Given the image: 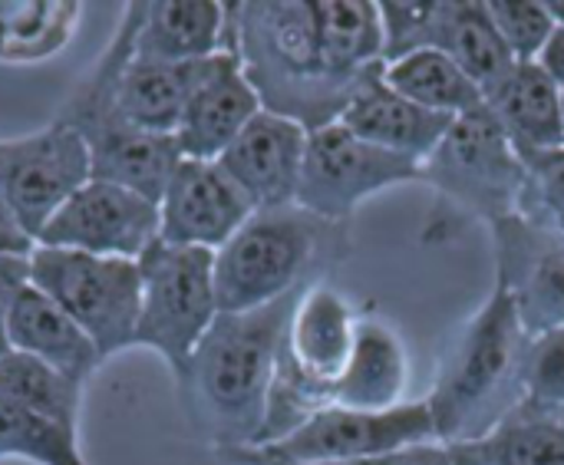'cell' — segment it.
Here are the masks:
<instances>
[{
	"instance_id": "cell-2",
	"label": "cell",
	"mask_w": 564,
	"mask_h": 465,
	"mask_svg": "<svg viewBox=\"0 0 564 465\" xmlns=\"http://www.w3.org/2000/svg\"><path fill=\"white\" fill-rule=\"evenodd\" d=\"M304 291L258 311L218 314L188 364L175 374L192 430L218 456L261 446L281 344Z\"/></svg>"
},
{
	"instance_id": "cell-23",
	"label": "cell",
	"mask_w": 564,
	"mask_h": 465,
	"mask_svg": "<svg viewBox=\"0 0 564 465\" xmlns=\"http://www.w3.org/2000/svg\"><path fill=\"white\" fill-rule=\"evenodd\" d=\"M215 60V56H212ZM212 60L202 63H155V60H139L129 53L116 76V102L129 122H135L145 132L159 136H175L178 119L205 79Z\"/></svg>"
},
{
	"instance_id": "cell-26",
	"label": "cell",
	"mask_w": 564,
	"mask_h": 465,
	"mask_svg": "<svg viewBox=\"0 0 564 465\" xmlns=\"http://www.w3.org/2000/svg\"><path fill=\"white\" fill-rule=\"evenodd\" d=\"M83 17L69 0H0V63L30 66L53 60Z\"/></svg>"
},
{
	"instance_id": "cell-16",
	"label": "cell",
	"mask_w": 564,
	"mask_h": 465,
	"mask_svg": "<svg viewBox=\"0 0 564 465\" xmlns=\"http://www.w3.org/2000/svg\"><path fill=\"white\" fill-rule=\"evenodd\" d=\"M307 136L311 132L301 122L261 109L221 152L218 165L248 195L254 212L294 205Z\"/></svg>"
},
{
	"instance_id": "cell-8",
	"label": "cell",
	"mask_w": 564,
	"mask_h": 465,
	"mask_svg": "<svg viewBox=\"0 0 564 465\" xmlns=\"http://www.w3.org/2000/svg\"><path fill=\"white\" fill-rule=\"evenodd\" d=\"M139 274L142 301L135 347L155 350L175 377L221 314L215 291V251L178 248L159 238L139 258Z\"/></svg>"
},
{
	"instance_id": "cell-30",
	"label": "cell",
	"mask_w": 564,
	"mask_h": 465,
	"mask_svg": "<svg viewBox=\"0 0 564 465\" xmlns=\"http://www.w3.org/2000/svg\"><path fill=\"white\" fill-rule=\"evenodd\" d=\"M502 43L509 46L516 63H535L545 40L552 36L555 23L549 17L545 3H525V0H492L486 3Z\"/></svg>"
},
{
	"instance_id": "cell-37",
	"label": "cell",
	"mask_w": 564,
	"mask_h": 465,
	"mask_svg": "<svg viewBox=\"0 0 564 465\" xmlns=\"http://www.w3.org/2000/svg\"><path fill=\"white\" fill-rule=\"evenodd\" d=\"M545 7H549L552 23H555V26H564V0H549Z\"/></svg>"
},
{
	"instance_id": "cell-3",
	"label": "cell",
	"mask_w": 564,
	"mask_h": 465,
	"mask_svg": "<svg viewBox=\"0 0 564 465\" xmlns=\"http://www.w3.org/2000/svg\"><path fill=\"white\" fill-rule=\"evenodd\" d=\"M529 340L516 304L492 291L459 331L426 397L443 446L482 440L525 400Z\"/></svg>"
},
{
	"instance_id": "cell-32",
	"label": "cell",
	"mask_w": 564,
	"mask_h": 465,
	"mask_svg": "<svg viewBox=\"0 0 564 465\" xmlns=\"http://www.w3.org/2000/svg\"><path fill=\"white\" fill-rule=\"evenodd\" d=\"M30 284V258H0V354H7V321L17 294Z\"/></svg>"
},
{
	"instance_id": "cell-29",
	"label": "cell",
	"mask_w": 564,
	"mask_h": 465,
	"mask_svg": "<svg viewBox=\"0 0 564 465\" xmlns=\"http://www.w3.org/2000/svg\"><path fill=\"white\" fill-rule=\"evenodd\" d=\"M516 215L564 235V145L525 159V188Z\"/></svg>"
},
{
	"instance_id": "cell-35",
	"label": "cell",
	"mask_w": 564,
	"mask_h": 465,
	"mask_svg": "<svg viewBox=\"0 0 564 465\" xmlns=\"http://www.w3.org/2000/svg\"><path fill=\"white\" fill-rule=\"evenodd\" d=\"M539 66H542V73L564 89V26H555L552 30V36L545 40V46H542V53H539V60H535Z\"/></svg>"
},
{
	"instance_id": "cell-33",
	"label": "cell",
	"mask_w": 564,
	"mask_h": 465,
	"mask_svg": "<svg viewBox=\"0 0 564 465\" xmlns=\"http://www.w3.org/2000/svg\"><path fill=\"white\" fill-rule=\"evenodd\" d=\"M334 465H453L449 446L443 443H426L413 450H400L390 456H373V459H357V463H334Z\"/></svg>"
},
{
	"instance_id": "cell-31",
	"label": "cell",
	"mask_w": 564,
	"mask_h": 465,
	"mask_svg": "<svg viewBox=\"0 0 564 465\" xmlns=\"http://www.w3.org/2000/svg\"><path fill=\"white\" fill-rule=\"evenodd\" d=\"M525 400L564 407V327L529 340L525 350Z\"/></svg>"
},
{
	"instance_id": "cell-27",
	"label": "cell",
	"mask_w": 564,
	"mask_h": 465,
	"mask_svg": "<svg viewBox=\"0 0 564 465\" xmlns=\"http://www.w3.org/2000/svg\"><path fill=\"white\" fill-rule=\"evenodd\" d=\"M79 400H83V387L50 370L46 364L17 350L0 354V407L3 410L33 413V417L76 430Z\"/></svg>"
},
{
	"instance_id": "cell-12",
	"label": "cell",
	"mask_w": 564,
	"mask_h": 465,
	"mask_svg": "<svg viewBox=\"0 0 564 465\" xmlns=\"http://www.w3.org/2000/svg\"><path fill=\"white\" fill-rule=\"evenodd\" d=\"M89 179L86 142L59 119L26 136L0 139V205H7L33 238Z\"/></svg>"
},
{
	"instance_id": "cell-10",
	"label": "cell",
	"mask_w": 564,
	"mask_h": 465,
	"mask_svg": "<svg viewBox=\"0 0 564 465\" xmlns=\"http://www.w3.org/2000/svg\"><path fill=\"white\" fill-rule=\"evenodd\" d=\"M377 7L387 40V63L413 50H436L449 56L486 93V99L516 66L486 3L443 0V3H377Z\"/></svg>"
},
{
	"instance_id": "cell-1",
	"label": "cell",
	"mask_w": 564,
	"mask_h": 465,
	"mask_svg": "<svg viewBox=\"0 0 564 465\" xmlns=\"http://www.w3.org/2000/svg\"><path fill=\"white\" fill-rule=\"evenodd\" d=\"M225 50L238 56L261 109L307 132L340 122L387 66L380 7L370 0L228 3Z\"/></svg>"
},
{
	"instance_id": "cell-34",
	"label": "cell",
	"mask_w": 564,
	"mask_h": 465,
	"mask_svg": "<svg viewBox=\"0 0 564 465\" xmlns=\"http://www.w3.org/2000/svg\"><path fill=\"white\" fill-rule=\"evenodd\" d=\"M36 251V238L17 221V215L0 205V258H30Z\"/></svg>"
},
{
	"instance_id": "cell-25",
	"label": "cell",
	"mask_w": 564,
	"mask_h": 465,
	"mask_svg": "<svg viewBox=\"0 0 564 465\" xmlns=\"http://www.w3.org/2000/svg\"><path fill=\"white\" fill-rule=\"evenodd\" d=\"M383 83L403 99L446 119H459L486 106V93L436 50H413L390 60L383 66Z\"/></svg>"
},
{
	"instance_id": "cell-6",
	"label": "cell",
	"mask_w": 564,
	"mask_h": 465,
	"mask_svg": "<svg viewBox=\"0 0 564 465\" xmlns=\"http://www.w3.org/2000/svg\"><path fill=\"white\" fill-rule=\"evenodd\" d=\"M420 182H430L440 198L463 218H479L489 228L519 212L525 188V162L489 112L453 119L443 142L420 165Z\"/></svg>"
},
{
	"instance_id": "cell-15",
	"label": "cell",
	"mask_w": 564,
	"mask_h": 465,
	"mask_svg": "<svg viewBox=\"0 0 564 465\" xmlns=\"http://www.w3.org/2000/svg\"><path fill=\"white\" fill-rule=\"evenodd\" d=\"M251 215L254 205L218 162L182 159L159 198V238L178 248L218 251Z\"/></svg>"
},
{
	"instance_id": "cell-11",
	"label": "cell",
	"mask_w": 564,
	"mask_h": 465,
	"mask_svg": "<svg viewBox=\"0 0 564 465\" xmlns=\"http://www.w3.org/2000/svg\"><path fill=\"white\" fill-rule=\"evenodd\" d=\"M426 443H440L433 413L426 400H413L383 413L327 407L281 443L261 446V453L288 465H334L390 456Z\"/></svg>"
},
{
	"instance_id": "cell-36",
	"label": "cell",
	"mask_w": 564,
	"mask_h": 465,
	"mask_svg": "<svg viewBox=\"0 0 564 465\" xmlns=\"http://www.w3.org/2000/svg\"><path fill=\"white\" fill-rule=\"evenodd\" d=\"M221 459H228L231 465H288V463H281V459L264 456L261 450H235V453H225Z\"/></svg>"
},
{
	"instance_id": "cell-4",
	"label": "cell",
	"mask_w": 564,
	"mask_h": 465,
	"mask_svg": "<svg viewBox=\"0 0 564 465\" xmlns=\"http://www.w3.org/2000/svg\"><path fill=\"white\" fill-rule=\"evenodd\" d=\"M347 251V225L294 205L258 208L235 238L215 251L221 314H241L291 298L334 271Z\"/></svg>"
},
{
	"instance_id": "cell-18",
	"label": "cell",
	"mask_w": 564,
	"mask_h": 465,
	"mask_svg": "<svg viewBox=\"0 0 564 465\" xmlns=\"http://www.w3.org/2000/svg\"><path fill=\"white\" fill-rule=\"evenodd\" d=\"M7 347L46 364L50 370L63 374L79 387H86L99 364H106L99 347L86 337V331L33 284H26L10 307Z\"/></svg>"
},
{
	"instance_id": "cell-24",
	"label": "cell",
	"mask_w": 564,
	"mask_h": 465,
	"mask_svg": "<svg viewBox=\"0 0 564 465\" xmlns=\"http://www.w3.org/2000/svg\"><path fill=\"white\" fill-rule=\"evenodd\" d=\"M453 465H564V407L522 400L492 433L449 446Z\"/></svg>"
},
{
	"instance_id": "cell-7",
	"label": "cell",
	"mask_w": 564,
	"mask_h": 465,
	"mask_svg": "<svg viewBox=\"0 0 564 465\" xmlns=\"http://www.w3.org/2000/svg\"><path fill=\"white\" fill-rule=\"evenodd\" d=\"M30 284L86 331L102 360L135 347L142 301L139 261L36 245L30 255Z\"/></svg>"
},
{
	"instance_id": "cell-22",
	"label": "cell",
	"mask_w": 564,
	"mask_h": 465,
	"mask_svg": "<svg viewBox=\"0 0 564 465\" xmlns=\"http://www.w3.org/2000/svg\"><path fill=\"white\" fill-rule=\"evenodd\" d=\"M486 106L522 162L564 145L562 89L542 73L539 63H516L512 73L489 93Z\"/></svg>"
},
{
	"instance_id": "cell-5",
	"label": "cell",
	"mask_w": 564,
	"mask_h": 465,
	"mask_svg": "<svg viewBox=\"0 0 564 465\" xmlns=\"http://www.w3.org/2000/svg\"><path fill=\"white\" fill-rule=\"evenodd\" d=\"M135 23H139V3H129L119 13L109 46L99 53V60L86 69V76L63 99L56 119L76 129L79 139L86 142L93 179L126 185L159 202L175 165L182 162L175 136L139 129L135 122L122 116L116 102V76L132 53Z\"/></svg>"
},
{
	"instance_id": "cell-21",
	"label": "cell",
	"mask_w": 564,
	"mask_h": 465,
	"mask_svg": "<svg viewBox=\"0 0 564 465\" xmlns=\"http://www.w3.org/2000/svg\"><path fill=\"white\" fill-rule=\"evenodd\" d=\"M406 383L410 360L397 331L387 321L360 317L350 364L334 387V407L383 413L406 403Z\"/></svg>"
},
{
	"instance_id": "cell-13",
	"label": "cell",
	"mask_w": 564,
	"mask_h": 465,
	"mask_svg": "<svg viewBox=\"0 0 564 465\" xmlns=\"http://www.w3.org/2000/svg\"><path fill=\"white\" fill-rule=\"evenodd\" d=\"M159 241V202L102 179L76 188L36 235L40 248L139 261Z\"/></svg>"
},
{
	"instance_id": "cell-38",
	"label": "cell",
	"mask_w": 564,
	"mask_h": 465,
	"mask_svg": "<svg viewBox=\"0 0 564 465\" xmlns=\"http://www.w3.org/2000/svg\"><path fill=\"white\" fill-rule=\"evenodd\" d=\"M562 126H564V89H562Z\"/></svg>"
},
{
	"instance_id": "cell-9",
	"label": "cell",
	"mask_w": 564,
	"mask_h": 465,
	"mask_svg": "<svg viewBox=\"0 0 564 465\" xmlns=\"http://www.w3.org/2000/svg\"><path fill=\"white\" fill-rule=\"evenodd\" d=\"M406 182H420V162L393 155L334 122L307 136L294 202L324 221L347 225L367 198Z\"/></svg>"
},
{
	"instance_id": "cell-28",
	"label": "cell",
	"mask_w": 564,
	"mask_h": 465,
	"mask_svg": "<svg viewBox=\"0 0 564 465\" xmlns=\"http://www.w3.org/2000/svg\"><path fill=\"white\" fill-rule=\"evenodd\" d=\"M10 456L33 465H89L73 426L0 407V459Z\"/></svg>"
},
{
	"instance_id": "cell-20",
	"label": "cell",
	"mask_w": 564,
	"mask_h": 465,
	"mask_svg": "<svg viewBox=\"0 0 564 465\" xmlns=\"http://www.w3.org/2000/svg\"><path fill=\"white\" fill-rule=\"evenodd\" d=\"M340 122L354 136H360L393 155L413 159L420 165L433 155V149L443 142V136L453 126V119L436 116V112L403 99L400 93H393L383 83V73L373 76L360 89V96L347 106Z\"/></svg>"
},
{
	"instance_id": "cell-19",
	"label": "cell",
	"mask_w": 564,
	"mask_h": 465,
	"mask_svg": "<svg viewBox=\"0 0 564 465\" xmlns=\"http://www.w3.org/2000/svg\"><path fill=\"white\" fill-rule=\"evenodd\" d=\"M228 3L162 0L139 3L132 53L155 63H202L225 50Z\"/></svg>"
},
{
	"instance_id": "cell-14",
	"label": "cell",
	"mask_w": 564,
	"mask_h": 465,
	"mask_svg": "<svg viewBox=\"0 0 564 465\" xmlns=\"http://www.w3.org/2000/svg\"><path fill=\"white\" fill-rule=\"evenodd\" d=\"M496 291H502L529 337L564 327V235L519 215L492 225Z\"/></svg>"
},
{
	"instance_id": "cell-17",
	"label": "cell",
	"mask_w": 564,
	"mask_h": 465,
	"mask_svg": "<svg viewBox=\"0 0 564 465\" xmlns=\"http://www.w3.org/2000/svg\"><path fill=\"white\" fill-rule=\"evenodd\" d=\"M258 112H261V99L248 83V76L241 73L238 56L218 53L178 119L175 145L182 159L218 162L221 152L241 136V129Z\"/></svg>"
}]
</instances>
